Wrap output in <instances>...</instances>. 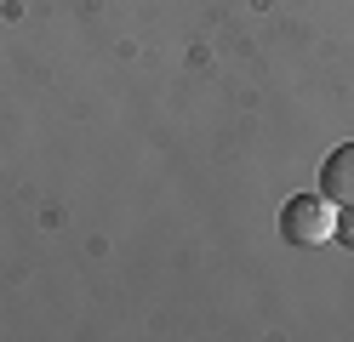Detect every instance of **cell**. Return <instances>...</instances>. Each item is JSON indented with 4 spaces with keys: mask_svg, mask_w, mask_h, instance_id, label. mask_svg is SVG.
Here are the masks:
<instances>
[{
    "mask_svg": "<svg viewBox=\"0 0 354 342\" xmlns=\"http://www.w3.org/2000/svg\"><path fill=\"white\" fill-rule=\"evenodd\" d=\"M331 228H337V205L326 194H292L280 205V240L292 245H320L331 240Z\"/></svg>",
    "mask_w": 354,
    "mask_h": 342,
    "instance_id": "obj_1",
    "label": "cell"
},
{
    "mask_svg": "<svg viewBox=\"0 0 354 342\" xmlns=\"http://www.w3.org/2000/svg\"><path fill=\"white\" fill-rule=\"evenodd\" d=\"M320 194L331 205H354V143H337L320 166Z\"/></svg>",
    "mask_w": 354,
    "mask_h": 342,
    "instance_id": "obj_2",
    "label": "cell"
},
{
    "mask_svg": "<svg viewBox=\"0 0 354 342\" xmlns=\"http://www.w3.org/2000/svg\"><path fill=\"white\" fill-rule=\"evenodd\" d=\"M331 234H337V240L354 251V205H337V228H331Z\"/></svg>",
    "mask_w": 354,
    "mask_h": 342,
    "instance_id": "obj_3",
    "label": "cell"
}]
</instances>
